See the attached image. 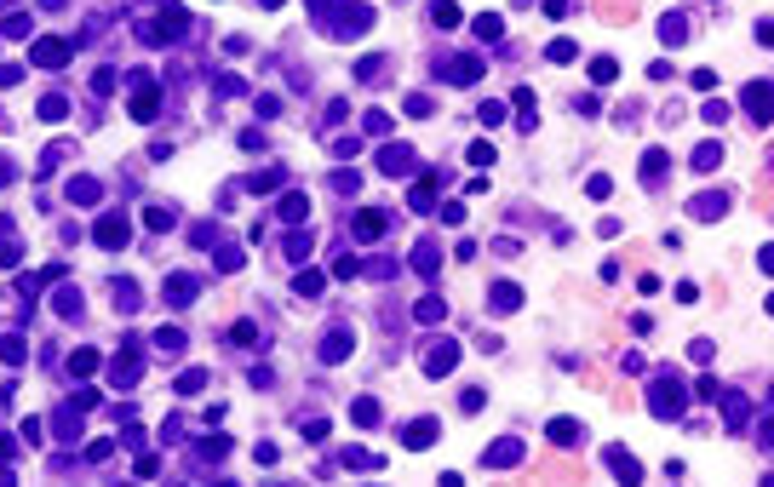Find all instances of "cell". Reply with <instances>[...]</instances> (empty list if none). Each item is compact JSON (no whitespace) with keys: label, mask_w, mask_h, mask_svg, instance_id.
<instances>
[{"label":"cell","mask_w":774,"mask_h":487,"mask_svg":"<svg viewBox=\"0 0 774 487\" xmlns=\"http://www.w3.org/2000/svg\"><path fill=\"white\" fill-rule=\"evenodd\" d=\"M344 356H350V333H327V344H321V362H344Z\"/></svg>","instance_id":"obj_8"},{"label":"cell","mask_w":774,"mask_h":487,"mask_svg":"<svg viewBox=\"0 0 774 487\" xmlns=\"http://www.w3.org/2000/svg\"><path fill=\"white\" fill-rule=\"evenodd\" d=\"M402 441H407V448H430V441H436V419H419V424H402Z\"/></svg>","instance_id":"obj_7"},{"label":"cell","mask_w":774,"mask_h":487,"mask_svg":"<svg viewBox=\"0 0 774 487\" xmlns=\"http://www.w3.org/2000/svg\"><path fill=\"white\" fill-rule=\"evenodd\" d=\"M155 109H161L155 80H149V75H144V80H133V121H155Z\"/></svg>","instance_id":"obj_1"},{"label":"cell","mask_w":774,"mask_h":487,"mask_svg":"<svg viewBox=\"0 0 774 487\" xmlns=\"http://www.w3.org/2000/svg\"><path fill=\"white\" fill-rule=\"evenodd\" d=\"M453 362H459V344H436V350L424 356V373H430V378H442Z\"/></svg>","instance_id":"obj_4"},{"label":"cell","mask_w":774,"mask_h":487,"mask_svg":"<svg viewBox=\"0 0 774 487\" xmlns=\"http://www.w3.org/2000/svg\"><path fill=\"white\" fill-rule=\"evenodd\" d=\"M551 58H556V63H574V40H551Z\"/></svg>","instance_id":"obj_23"},{"label":"cell","mask_w":774,"mask_h":487,"mask_svg":"<svg viewBox=\"0 0 774 487\" xmlns=\"http://www.w3.org/2000/svg\"><path fill=\"white\" fill-rule=\"evenodd\" d=\"M0 356H6V362H23V338H0Z\"/></svg>","instance_id":"obj_26"},{"label":"cell","mask_w":774,"mask_h":487,"mask_svg":"<svg viewBox=\"0 0 774 487\" xmlns=\"http://www.w3.org/2000/svg\"><path fill=\"white\" fill-rule=\"evenodd\" d=\"M98 247H126V218L121 212H109V218H98Z\"/></svg>","instance_id":"obj_3"},{"label":"cell","mask_w":774,"mask_h":487,"mask_svg":"<svg viewBox=\"0 0 774 487\" xmlns=\"http://www.w3.org/2000/svg\"><path fill=\"white\" fill-rule=\"evenodd\" d=\"M379 166H384V172H407V166H413V155L396 144V149H384V155H379Z\"/></svg>","instance_id":"obj_13"},{"label":"cell","mask_w":774,"mask_h":487,"mask_svg":"<svg viewBox=\"0 0 774 487\" xmlns=\"http://www.w3.org/2000/svg\"><path fill=\"white\" fill-rule=\"evenodd\" d=\"M551 441H556V448H574V441H579V424L574 419H551V430H545Z\"/></svg>","instance_id":"obj_9"},{"label":"cell","mask_w":774,"mask_h":487,"mask_svg":"<svg viewBox=\"0 0 774 487\" xmlns=\"http://www.w3.org/2000/svg\"><path fill=\"white\" fill-rule=\"evenodd\" d=\"M717 155H723V149H717V144H700V149H694V166H700V172H706V166H717Z\"/></svg>","instance_id":"obj_20"},{"label":"cell","mask_w":774,"mask_h":487,"mask_svg":"<svg viewBox=\"0 0 774 487\" xmlns=\"http://www.w3.org/2000/svg\"><path fill=\"white\" fill-rule=\"evenodd\" d=\"M477 75H482L477 58H453V63H448V80H477Z\"/></svg>","instance_id":"obj_11"},{"label":"cell","mask_w":774,"mask_h":487,"mask_svg":"<svg viewBox=\"0 0 774 487\" xmlns=\"http://www.w3.org/2000/svg\"><path fill=\"white\" fill-rule=\"evenodd\" d=\"M63 115H69L63 98H40V121H63Z\"/></svg>","instance_id":"obj_17"},{"label":"cell","mask_w":774,"mask_h":487,"mask_svg":"<svg viewBox=\"0 0 774 487\" xmlns=\"http://www.w3.org/2000/svg\"><path fill=\"white\" fill-rule=\"evenodd\" d=\"M29 63H40V69H63V63H69V47H63V40H35Z\"/></svg>","instance_id":"obj_2"},{"label":"cell","mask_w":774,"mask_h":487,"mask_svg":"<svg viewBox=\"0 0 774 487\" xmlns=\"http://www.w3.org/2000/svg\"><path fill=\"white\" fill-rule=\"evenodd\" d=\"M516 459H522V441H493V448H488V470H505Z\"/></svg>","instance_id":"obj_6"},{"label":"cell","mask_w":774,"mask_h":487,"mask_svg":"<svg viewBox=\"0 0 774 487\" xmlns=\"http://www.w3.org/2000/svg\"><path fill=\"white\" fill-rule=\"evenodd\" d=\"M384 235V212H362L356 218V241H379Z\"/></svg>","instance_id":"obj_10"},{"label":"cell","mask_w":774,"mask_h":487,"mask_svg":"<svg viewBox=\"0 0 774 487\" xmlns=\"http://www.w3.org/2000/svg\"><path fill=\"white\" fill-rule=\"evenodd\" d=\"M69 373H75V378H86V373H98V350H75V362H69Z\"/></svg>","instance_id":"obj_14"},{"label":"cell","mask_w":774,"mask_h":487,"mask_svg":"<svg viewBox=\"0 0 774 487\" xmlns=\"http://www.w3.org/2000/svg\"><path fill=\"white\" fill-rule=\"evenodd\" d=\"M419 321H442V298H424V304H419Z\"/></svg>","instance_id":"obj_24"},{"label":"cell","mask_w":774,"mask_h":487,"mask_svg":"<svg viewBox=\"0 0 774 487\" xmlns=\"http://www.w3.org/2000/svg\"><path fill=\"white\" fill-rule=\"evenodd\" d=\"M430 18H436L442 29H453V23H459V6H453V0H436V12H430Z\"/></svg>","instance_id":"obj_16"},{"label":"cell","mask_w":774,"mask_h":487,"mask_svg":"<svg viewBox=\"0 0 774 487\" xmlns=\"http://www.w3.org/2000/svg\"><path fill=\"white\" fill-rule=\"evenodd\" d=\"M219 270H241V247H219Z\"/></svg>","instance_id":"obj_22"},{"label":"cell","mask_w":774,"mask_h":487,"mask_svg":"<svg viewBox=\"0 0 774 487\" xmlns=\"http://www.w3.org/2000/svg\"><path fill=\"white\" fill-rule=\"evenodd\" d=\"M493 304H499V309H516V304H522V292H516V287H493Z\"/></svg>","instance_id":"obj_19"},{"label":"cell","mask_w":774,"mask_h":487,"mask_svg":"<svg viewBox=\"0 0 774 487\" xmlns=\"http://www.w3.org/2000/svg\"><path fill=\"white\" fill-rule=\"evenodd\" d=\"M264 6H281V0H264Z\"/></svg>","instance_id":"obj_27"},{"label":"cell","mask_w":774,"mask_h":487,"mask_svg":"<svg viewBox=\"0 0 774 487\" xmlns=\"http://www.w3.org/2000/svg\"><path fill=\"white\" fill-rule=\"evenodd\" d=\"M763 92H768L763 80H757V86H746V109H751L757 121H768V98H763Z\"/></svg>","instance_id":"obj_12"},{"label":"cell","mask_w":774,"mask_h":487,"mask_svg":"<svg viewBox=\"0 0 774 487\" xmlns=\"http://www.w3.org/2000/svg\"><path fill=\"white\" fill-rule=\"evenodd\" d=\"M614 75H620L614 58H596V63H591V80H614Z\"/></svg>","instance_id":"obj_18"},{"label":"cell","mask_w":774,"mask_h":487,"mask_svg":"<svg viewBox=\"0 0 774 487\" xmlns=\"http://www.w3.org/2000/svg\"><path fill=\"white\" fill-rule=\"evenodd\" d=\"M350 419L367 430V424H379V407H373V402H356V413H350Z\"/></svg>","instance_id":"obj_21"},{"label":"cell","mask_w":774,"mask_h":487,"mask_svg":"<svg viewBox=\"0 0 774 487\" xmlns=\"http://www.w3.org/2000/svg\"><path fill=\"white\" fill-rule=\"evenodd\" d=\"M305 212H310V201H305V195H287V201H281V218H287V224H298Z\"/></svg>","instance_id":"obj_15"},{"label":"cell","mask_w":774,"mask_h":487,"mask_svg":"<svg viewBox=\"0 0 774 487\" xmlns=\"http://www.w3.org/2000/svg\"><path fill=\"white\" fill-rule=\"evenodd\" d=\"M677 402H682V390L665 378V384H654V413L660 419H677Z\"/></svg>","instance_id":"obj_5"},{"label":"cell","mask_w":774,"mask_h":487,"mask_svg":"<svg viewBox=\"0 0 774 487\" xmlns=\"http://www.w3.org/2000/svg\"><path fill=\"white\" fill-rule=\"evenodd\" d=\"M499 29H505L499 18H477V35H482V40H499Z\"/></svg>","instance_id":"obj_25"}]
</instances>
